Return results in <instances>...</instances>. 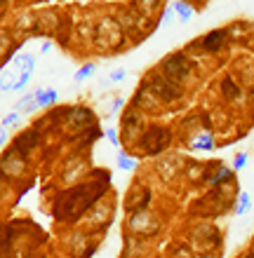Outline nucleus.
<instances>
[{
  "instance_id": "obj_1",
  "label": "nucleus",
  "mask_w": 254,
  "mask_h": 258,
  "mask_svg": "<svg viewBox=\"0 0 254 258\" xmlns=\"http://www.w3.org/2000/svg\"><path fill=\"white\" fill-rule=\"evenodd\" d=\"M148 87H151V94L163 99V101H174L181 96V89L177 87V82L170 80V78H160V75H153L151 82H148Z\"/></svg>"
},
{
  "instance_id": "obj_2",
  "label": "nucleus",
  "mask_w": 254,
  "mask_h": 258,
  "mask_svg": "<svg viewBox=\"0 0 254 258\" xmlns=\"http://www.w3.org/2000/svg\"><path fill=\"white\" fill-rule=\"evenodd\" d=\"M120 40H123V31H120V26L116 21L104 19L96 26V45L99 47H116Z\"/></svg>"
},
{
  "instance_id": "obj_3",
  "label": "nucleus",
  "mask_w": 254,
  "mask_h": 258,
  "mask_svg": "<svg viewBox=\"0 0 254 258\" xmlns=\"http://www.w3.org/2000/svg\"><path fill=\"white\" fill-rule=\"evenodd\" d=\"M160 68L165 71V78H170V80H174V82H181L188 78V61L179 54L167 56L165 61L160 63Z\"/></svg>"
},
{
  "instance_id": "obj_4",
  "label": "nucleus",
  "mask_w": 254,
  "mask_h": 258,
  "mask_svg": "<svg viewBox=\"0 0 254 258\" xmlns=\"http://www.w3.org/2000/svg\"><path fill=\"white\" fill-rule=\"evenodd\" d=\"M167 143H170V132H165V129H160V127H153L144 134L141 146H144V150H148L151 155H158Z\"/></svg>"
},
{
  "instance_id": "obj_5",
  "label": "nucleus",
  "mask_w": 254,
  "mask_h": 258,
  "mask_svg": "<svg viewBox=\"0 0 254 258\" xmlns=\"http://www.w3.org/2000/svg\"><path fill=\"white\" fill-rule=\"evenodd\" d=\"M130 228L134 232H156L158 230V221H153V216L148 211H137V214H132V221H130Z\"/></svg>"
},
{
  "instance_id": "obj_6",
  "label": "nucleus",
  "mask_w": 254,
  "mask_h": 258,
  "mask_svg": "<svg viewBox=\"0 0 254 258\" xmlns=\"http://www.w3.org/2000/svg\"><path fill=\"white\" fill-rule=\"evenodd\" d=\"M224 42H226V31H212V33H207L205 38H202V47L207 49V52H219L221 47H224Z\"/></svg>"
},
{
  "instance_id": "obj_7",
  "label": "nucleus",
  "mask_w": 254,
  "mask_h": 258,
  "mask_svg": "<svg viewBox=\"0 0 254 258\" xmlns=\"http://www.w3.org/2000/svg\"><path fill=\"white\" fill-rule=\"evenodd\" d=\"M148 200H151V192L144 190V188H137V190H134V197H132V200H127V207H130L132 214H137V211H144L146 209Z\"/></svg>"
},
{
  "instance_id": "obj_8",
  "label": "nucleus",
  "mask_w": 254,
  "mask_h": 258,
  "mask_svg": "<svg viewBox=\"0 0 254 258\" xmlns=\"http://www.w3.org/2000/svg\"><path fill=\"white\" fill-rule=\"evenodd\" d=\"M35 143H38V132H24V134L14 141V148H17V153L26 155L28 150L35 146Z\"/></svg>"
},
{
  "instance_id": "obj_9",
  "label": "nucleus",
  "mask_w": 254,
  "mask_h": 258,
  "mask_svg": "<svg viewBox=\"0 0 254 258\" xmlns=\"http://www.w3.org/2000/svg\"><path fill=\"white\" fill-rule=\"evenodd\" d=\"M38 106H52L57 101V92L55 89H47V92H38Z\"/></svg>"
},
{
  "instance_id": "obj_10",
  "label": "nucleus",
  "mask_w": 254,
  "mask_h": 258,
  "mask_svg": "<svg viewBox=\"0 0 254 258\" xmlns=\"http://www.w3.org/2000/svg\"><path fill=\"white\" fill-rule=\"evenodd\" d=\"M174 12H179V17L186 21L193 17V7L188 5V3H174Z\"/></svg>"
},
{
  "instance_id": "obj_11",
  "label": "nucleus",
  "mask_w": 254,
  "mask_h": 258,
  "mask_svg": "<svg viewBox=\"0 0 254 258\" xmlns=\"http://www.w3.org/2000/svg\"><path fill=\"white\" fill-rule=\"evenodd\" d=\"M221 89H224V94L228 96V99H235V96H240V89L233 85V80L231 78H226L224 80V85H221Z\"/></svg>"
},
{
  "instance_id": "obj_12",
  "label": "nucleus",
  "mask_w": 254,
  "mask_h": 258,
  "mask_svg": "<svg viewBox=\"0 0 254 258\" xmlns=\"http://www.w3.org/2000/svg\"><path fill=\"white\" fill-rule=\"evenodd\" d=\"M33 66H35V59L31 54H24L17 59V68H21V71H33Z\"/></svg>"
},
{
  "instance_id": "obj_13",
  "label": "nucleus",
  "mask_w": 254,
  "mask_h": 258,
  "mask_svg": "<svg viewBox=\"0 0 254 258\" xmlns=\"http://www.w3.org/2000/svg\"><path fill=\"white\" fill-rule=\"evenodd\" d=\"M28 80H31V71H24V73L19 75V80L14 82L12 87H14V92H19V89H24L28 85Z\"/></svg>"
},
{
  "instance_id": "obj_14",
  "label": "nucleus",
  "mask_w": 254,
  "mask_h": 258,
  "mask_svg": "<svg viewBox=\"0 0 254 258\" xmlns=\"http://www.w3.org/2000/svg\"><path fill=\"white\" fill-rule=\"evenodd\" d=\"M94 73V63H87V66H83L80 71H78V75H76V80H85L87 75H92Z\"/></svg>"
},
{
  "instance_id": "obj_15",
  "label": "nucleus",
  "mask_w": 254,
  "mask_h": 258,
  "mask_svg": "<svg viewBox=\"0 0 254 258\" xmlns=\"http://www.w3.org/2000/svg\"><path fill=\"white\" fill-rule=\"evenodd\" d=\"M193 148H212V136L205 134L202 139H198V141L193 143Z\"/></svg>"
},
{
  "instance_id": "obj_16",
  "label": "nucleus",
  "mask_w": 254,
  "mask_h": 258,
  "mask_svg": "<svg viewBox=\"0 0 254 258\" xmlns=\"http://www.w3.org/2000/svg\"><path fill=\"white\" fill-rule=\"evenodd\" d=\"M247 207H249V195H247V192H242L240 202H238V214H245V211H247Z\"/></svg>"
},
{
  "instance_id": "obj_17",
  "label": "nucleus",
  "mask_w": 254,
  "mask_h": 258,
  "mask_svg": "<svg viewBox=\"0 0 254 258\" xmlns=\"http://www.w3.org/2000/svg\"><path fill=\"white\" fill-rule=\"evenodd\" d=\"M120 167H123V169H132V167H134V160H130V157H125V155H120Z\"/></svg>"
},
{
  "instance_id": "obj_18",
  "label": "nucleus",
  "mask_w": 254,
  "mask_h": 258,
  "mask_svg": "<svg viewBox=\"0 0 254 258\" xmlns=\"http://www.w3.org/2000/svg\"><path fill=\"white\" fill-rule=\"evenodd\" d=\"M245 162H247V157H245V155L235 157V169H240V167H245Z\"/></svg>"
},
{
  "instance_id": "obj_19",
  "label": "nucleus",
  "mask_w": 254,
  "mask_h": 258,
  "mask_svg": "<svg viewBox=\"0 0 254 258\" xmlns=\"http://www.w3.org/2000/svg\"><path fill=\"white\" fill-rule=\"evenodd\" d=\"M123 78H125V73H123V71H116V73L111 75V80H113V82H120V80H123Z\"/></svg>"
},
{
  "instance_id": "obj_20",
  "label": "nucleus",
  "mask_w": 254,
  "mask_h": 258,
  "mask_svg": "<svg viewBox=\"0 0 254 258\" xmlns=\"http://www.w3.org/2000/svg\"><path fill=\"white\" fill-rule=\"evenodd\" d=\"M17 120H19V115H17V113H14V115L5 117V122H3V124H5V127H7V124H12V122H17Z\"/></svg>"
},
{
  "instance_id": "obj_21",
  "label": "nucleus",
  "mask_w": 254,
  "mask_h": 258,
  "mask_svg": "<svg viewBox=\"0 0 254 258\" xmlns=\"http://www.w3.org/2000/svg\"><path fill=\"white\" fill-rule=\"evenodd\" d=\"M106 136L111 139V143H118V136H116V132H113V129H111V132H106Z\"/></svg>"
}]
</instances>
